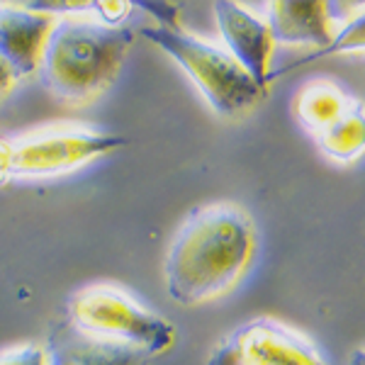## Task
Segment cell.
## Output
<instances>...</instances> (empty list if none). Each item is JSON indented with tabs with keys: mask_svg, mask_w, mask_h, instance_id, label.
<instances>
[{
	"mask_svg": "<svg viewBox=\"0 0 365 365\" xmlns=\"http://www.w3.org/2000/svg\"><path fill=\"white\" fill-rule=\"evenodd\" d=\"M132 5H134V8H144L146 13L156 15L158 17L156 27L180 25V22H178V5H170V3H132Z\"/></svg>",
	"mask_w": 365,
	"mask_h": 365,
	"instance_id": "5bb4252c",
	"label": "cell"
},
{
	"mask_svg": "<svg viewBox=\"0 0 365 365\" xmlns=\"http://www.w3.org/2000/svg\"><path fill=\"white\" fill-rule=\"evenodd\" d=\"M268 29L273 42L290 46H319V54L334 44L336 20L334 3H268Z\"/></svg>",
	"mask_w": 365,
	"mask_h": 365,
	"instance_id": "30bf717a",
	"label": "cell"
},
{
	"mask_svg": "<svg viewBox=\"0 0 365 365\" xmlns=\"http://www.w3.org/2000/svg\"><path fill=\"white\" fill-rule=\"evenodd\" d=\"M295 115L319 149L351 163L363 154V103L329 78L307 81L295 96Z\"/></svg>",
	"mask_w": 365,
	"mask_h": 365,
	"instance_id": "8992f818",
	"label": "cell"
},
{
	"mask_svg": "<svg viewBox=\"0 0 365 365\" xmlns=\"http://www.w3.org/2000/svg\"><path fill=\"white\" fill-rule=\"evenodd\" d=\"M125 144L120 134L83 122H49L0 134V185L73 173Z\"/></svg>",
	"mask_w": 365,
	"mask_h": 365,
	"instance_id": "3957f363",
	"label": "cell"
},
{
	"mask_svg": "<svg viewBox=\"0 0 365 365\" xmlns=\"http://www.w3.org/2000/svg\"><path fill=\"white\" fill-rule=\"evenodd\" d=\"M0 365H49V358L44 346L20 344L0 353Z\"/></svg>",
	"mask_w": 365,
	"mask_h": 365,
	"instance_id": "7c38bea8",
	"label": "cell"
},
{
	"mask_svg": "<svg viewBox=\"0 0 365 365\" xmlns=\"http://www.w3.org/2000/svg\"><path fill=\"white\" fill-rule=\"evenodd\" d=\"M215 20L225 39V49L246 73L268 93L270 61H273V34L263 17L249 13L241 3H215Z\"/></svg>",
	"mask_w": 365,
	"mask_h": 365,
	"instance_id": "ba28073f",
	"label": "cell"
},
{
	"mask_svg": "<svg viewBox=\"0 0 365 365\" xmlns=\"http://www.w3.org/2000/svg\"><path fill=\"white\" fill-rule=\"evenodd\" d=\"M134 29L105 25L91 13L54 20L39 54L37 76L51 98L63 105H88L115 83Z\"/></svg>",
	"mask_w": 365,
	"mask_h": 365,
	"instance_id": "7a4b0ae2",
	"label": "cell"
},
{
	"mask_svg": "<svg viewBox=\"0 0 365 365\" xmlns=\"http://www.w3.org/2000/svg\"><path fill=\"white\" fill-rule=\"evenodd\" d=\"M256 253L253 220L232 202L197 207L180 225L163 261L170 299L197 307L227 295L249 270Z\"/></svg>",
	"mask_w": 365,
	"mask_h": 365,
	"instance_id": "6da1fadb",
	"label": "cell"
},
{
	"mask_svg": "<svg viewBox=\"0 0 365 365\" xmlns=\"http://www.w3.org/2000/svg\"><path fill=\"white\" fill-rule=\"evenodd\" d=\"M207 365H329L317 346L285 324L258 317L234 329Z\"/></svg>",
	"mask_w": 365,
	"mask_h": 365,
	"instance_id": "52a82bcc",
	"label": "cell"
},
{
	"mask_svg": "<svg viewBox=\"0 0 365 365\" xmlns=\"http://www.w3.org/2000/svg\"><path fill=\"white\" fill-rule=\"evenodd\" d=\"M66 319L78 331L141 356H161L175 341V327L144 307L127 290L108 282L81 287L68 299Z\"/></svg>",
	"mask_w": 365,
	"mask_h": 365,
	"instance_id": "277c9868",
	"label": "cell"
},
{
	"mask_svg": "<svg viewBox=\"0 0 365 365\" xmlns=\"http://www.w3.org/2000/svg\"><path fill=\"white\" fill-rule=\"evenodd\" d=\"M129 10H134L132 3H93V15H98L100 22H105V25H115L120 27L122 20L129 15Z\"/></svg>",
	"mask_w": 365,
	"mask_h": 365,
	"instance_id": "4fadbf2b",
	"label": "cell"
},
{
	"mask_svg": "<svg viewBox=\"0 0 365 365\" xmlns=\"http://www.w3.org/2000/svg\"><path fill=\"white\" fill-rule=\"evenodd\" d=\"M15 86H17L15 73H13V71H10L8 66H5L3 61H0V100H3L5 96H10Z\"/></svg>",
	"mask_w": 365,
	"mask_h": 365,
	"instance_id": "9a60e30c",
	"label": "cell"
},
{
	"mask_svg": "<svg viewBox=\"0 0 365 365\" xmlns=\"http://www.w3.org/2000/svg\"><path fill=\"white\" fill-rule=\"evenodd\" d=\"M49 365H146L149 358L137 351L122 349L108 341L93 339L78 331L66 317L51 324L46 336Z\"/></svg>",
	"mask_w": 365,
	"mask_h": 365,
	"instance_id": "8fae6325",
	"label": "cell"
},
{
	"mask_svg": "<svg viewBox=\"0 0 365 365\" xmlns=\"http://www.w3.org/2000/svg\"><path fill=\"white\" fill-rule=\"evenodd\" d=\"M54 20L29 10L25 3H0V61L17 81L37 73L39 54Z\"/></svg>",
	"mask_w": 365,
	"mask_h": 365,
	"instance_id": "9c48e42d",
	"label": "cell"
},
{
	"mask_svg": "<svg viewBox=\"0 0 365 365\" xmlns=\"http://www.w3.org/2000/svg\"><path fill=\"white\" fill-rule=\"evenodd\" d=\"M139 34L166 51L197 86L210 108L222 117H241L266 96V91L258 88L256 81L234 61L225 46L205 42L185 32L180 25L141 27Z\"/></svg>",
	"mask_w": 365,
	"mask_h": 365,
	"instance_id": "5b68a950",
	"label": "cell"
}]
</instances>
